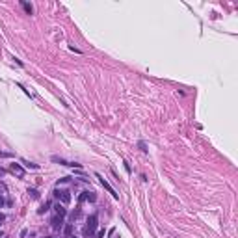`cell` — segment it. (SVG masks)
Returning <instances> with one entry per match:
<instances>
[{
  "label": "cell",
  "mask_w": 238,
  "mask_h": 238,
  "mask_svg": "<svg viewBox=\"0 0 238 238\" xmlns=\"http://www.w3.org/2000/svg\"><path fill=\"white\" fill-rule=\"evenodd\" d=\"M4 220H6V216H4V214H2V212H0V223H2V221H4Z\"/></svg>",
  "instance_id": "obj_17"
},
{
  "label": "cell",
  "mask_w": 238,
  "mask_h": 238,
  "mask_svg": "<svg viewBox=\"0 0 238 238\" xmlns=\"http://www.w3.org/2000/svg\"><path fill=\"white\" fill-rule=\"evenodd\" d=\"M24 166H26V168H32V169H39V166L34 164V162H26V160H24Z\"/></svg>",
  "instance_id": "obj_11"
},
{
  "label": "cell",
  "mask_w": 238,
  "mask_h": 238,
  "mask_svg": "<svg viewBox=\"0 0 238 238\" xmlns=\"http://www.w3.org/2000/svg\"><path fill=\"white\" fill-rule=\"evenodd\" d=\"M84 199H88V201H91V203H95V201H97V194H95V192H82L80 197H78V203H82Z\"/></svg>",
  "instance_id": "obj_4"
},
{
  "label": "cell",
  "mask_w": 238,
  "mask_h": 238,
  "mask_svg": "<svg viewBox=\"0 0 238 238\" xmlns=\"http://www.w3.org/2000/svg\"><path fill=\"white\" fill-rule=\"evenodd\" d=\"M50 225H52V229L60 231V229L63 227V218H62V216H56V214H54V218L50 220Z\"/></svg>",
  "instance_id": "obj_5"
},
{
  "label": "cell",
  "mask_w": 238,
  "mask_h": 238,
  "mask_svg": "<svg viewBox=\"0 0 238 238\" xmlns=\"http://www.w3.org/2000/svg\"><path fill=\"white\" fill-rule=\"evenodd\" d=\"M50 205H52V203H50V201H45V205L41 206V209H39V214H43L45 210H48V209H50Z\"/></svg>",
  "instance_id": "obj_9"
},
{
  "label": "cell",
  "mask_w": 238,
  "mask_h": 238,
  "mask_svg": "<svg viewBox=\"0 0 238 238\" xmlns=\"http://www.w3.org/2000/svg\"><path fill=\"white\" fill-rule=\"evenodd\" d=\"M0 238H2V232H0Z\"/></svg>",
  "instance_id": "obj_21"
},
{
  "label": "cell",
  "mask_w": 238,
  "mask_h": 238,
  "mask_svg": "<svg viewBox=\"0 0 238 238\" xmlns=\"http://www.w3.org/2000/svg\"><path fill=\"white\" fill-rule=\"evenodd\" d=\"M21 6L24 8V11H26L28 15H32V13H34V8H32V4H28V2H24V0H21Z\"/></svg>",
  "instance_id": "obj_8"
},
{
  "label": "cell",
  "mask_w": 238,
  "mask_h": 238,
  "mask_svg": "<svg viewBox=\"0 0 238 238\" xmlns=\"http://www.w3.org/2000/svg\"><path fill=\"white\" fill-rule=\"evenodd\" d=\"M54 214L56 216H62V218H65V214H67V209H65V205H62L58 201L56 205H54Z\"/></svg>",
  "instance_id": "obj_7"
},
{
  "label": "cell",
  "mask_w": 238,
  "mask_h": 238,
  "mask_svg": "<svg viewBox=\"0 0 238 238\" xmlns=\"http://www.w3.org/2000/svg\"><path fill=\"white\" fill-rule=\"evenodd\" d=\"M0 158H13V153H8V151H0Z\"/></svg>",
  "instance_id": "obj_10"
},
{
  "label": "cell",
  "mask_w": 238,
  "mask_h": 238,
  "mask_svg": "<svg viewBox=\"0 0 238 238\" xmlns=\"http://www.w3.org/2000/svg\"><path fill=\"white\" fill-rule=\"evenodd\" d=\"M103 236H104V231H99L97 232V238H103Z\"/></svg>",
  "instance_id": "obj_15"
},
{
  "label": "cell",
  "mask_w": 238,
  "mask_h": 238,
  "mask_svg": "<svg viewBox=\"0 0 238 238\" xmlns=\"http://www.w3.org/2000/svg\"><path fill=\"white\" fill-rule=\"evenodd\" d=\"M71 231H73V225H71V223H67V225H65V234H67V236H71Z\"/></svg>",
  "instance_id": "obj_12"
},
{
  "label": "cell",
  "mask_w": 238,
  "mask_h": 238,
  "mask_svg": "<svg viewBox=\"0 0 238 238\" xmlns=\"http://www.w3.org/2000/svg\"><path fill=\"white\" fill-rule=\"evenodd\" d=\"M2 206H4V197L0 195V209H2Z\"/></svg>",
  "instance_id": "obj_18"
},
{
  "label": "cell",
  "mask_w": 238,
  "mask_h": 238,
  "mask_svg": "<svg viewBox=\"0 0 238 238\" xmlns=\"http://www.w3.org/2000/svg\"><path fill=\"white\" fill-rule=\"evenodd\" d=\"M4 175H6V169H4V168H0V177H4Z\"/></svg>",
  "instance_id": "obj_16"
},
{
  "label": "cell",
  "mask_w": 238,
  "mask_h": 238,
  "mask_svg": "<svg viewBox=\"0 0 238 238\" xmlns=\"http://www.w3.org/2000/svg\"><path fill=\"white\" fill-rule=\"evenodd\" d=\"M0 195H2V194H0Z\"/></svg>",
  "instance_id": "obj_22"
},
{
  "label": "cell",
  "mask_w": 238,
  "mask_h": 238,
  "mask_svg": "<svg viewBox=\"0 0 238 238\" xmlns=\"http://www.w3.org/2000/svg\"><path fill=\"white\" fill-rule=\"evenodd\" d=\"M95 177H97V179L100 180V184H103V186H104V188H106V190H108V192H110V194H112V195L115 197V199H117V197H119V194H117V192H115V190H114V188H112V186H110V184H108V182H106V180H104V179H103V177H100L99 173H97V175H95Z\"/></svg>",
  "instance_id": "obj_6"
},
{
  "label": "cell",
  "mask_w": 238,
  "mask_h": 238,
  "mask_svg": "<svg viewBox=\"0 0 238 238\" xmlns=\"http://www.w3.org/2000/svg\"><path fill=\"white\" fill-rule=\"evenodd\" d=\"M9 171H11L13 175H17L19 179H22V177H24V173H26V171H24V168H22V166H21V164H15V162H13L11 166H9Z\"/></svg>",
  "instance_id": "obj_3"
},
{
  "label": "cell",
  "mask_w": 238,
  "mask_h": 238,
  "mask_svg": "<svg viewBox=\"0 0 238 238\" xmlns=\"http://www.w3.org/2000/svg\"><path fill=\"white\" fill-rule=\"evenodd\" d=\"M28 194H32V197H34V199H37V197H39V194H37V190H28Z\"/></svg>",
  "instance_id": "obj_13"
},
{
  "label": "cell",
  "mask_w": 238,
  "mask_h": 238,
  "mask_svg": "<svg viewBox=\"0 0 238 238\" xmlns=\"http://www.w3.org/2000/svg\"><path fill=\"white\" fill-rule=\"evenodd\" d=\"M97 225H99V216L97 214H91L86 221V227H84V234L86 236H93L95 231H97Z\"/></svg>",
  "instance_id": "obj_1"
},
{
  "label": "cell",
  "mask_w": 238,
  "mask_h": 238,
  "mask_svg": "<svg viewBox=\"0 0 238 238\" xmlns=\"http://www.w3.org/2000/svg\"><path fill=\"white\" fill-rule=\"evenodd\" d=\"M54 197H56L62 205H69V201H71V192H69V190H56V192H54Z\"/></svg>",
  "instance_id": "obj_2"
},
{
  "label": "cell",
  "mask_w": 238,
  "mask_h": 238,
  "mask_svg": "<svg viewBox=\"0 0 238 238\" xmlns=\"http://www.w3.org/2000/svg\"><path fill=\"white\" fill-rule=\"evenodd\" d=\"M138 145H140V149H141V151H143V153H147V145H145V143H143V141H140V143H138Z\"/></svg>",
  "instance_id": "obj_14"
},
{
  "label": "cell",
  "mask_w": 238,
  "mask_h": 238,
  "mask_svg": "<svg viewBox=\"0 0 238 238\" xmlns=\"http://www.w3.org/2000/svg\"><path fill=\"white\" fill-rule=\"evenodd\" d=\"M47 238H54V236H47Z\"/></svg>",
  "instance_id": "obj_20"
},
{
  "label": "cell",
  "mask_w": 238,
  "mask_h": 238,
  "mask_svg": "<svg viewBox=\"0 0 238 238\" xmlns=\"http://www.w3.org/2000/svg\"><path fill=\"white\" fill-rule=\"evenodd\" d=\"M69 238H77V236H74V234H71V236H69Z\"/></svg>",
  "instance_id": "obj_19"
}]
</instances>
